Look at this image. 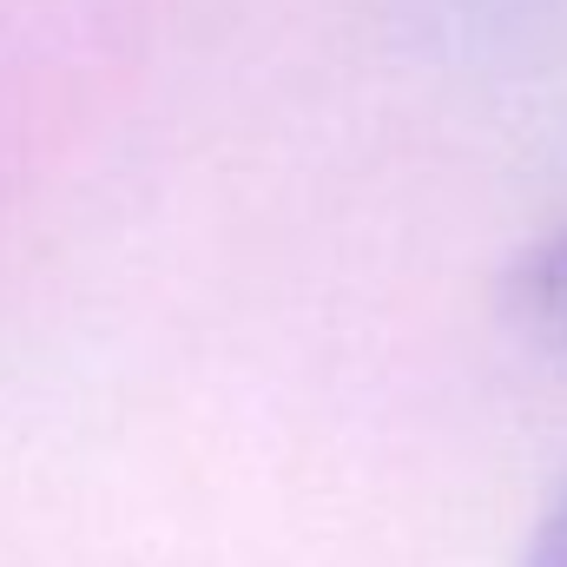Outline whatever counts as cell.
<instances>
[{"instance_id": "obj_1", "label": "cell", "mask_w": 567, "mask_h": 567, "mask_svg": "<svg viewBox=\"0 0 567 567\" xmlns=\"http://www.w3.org/2000/svg\"><path fill=\"white\" fill-rule=\"evenodd\" d=\"M508 303H515V317H522L542 343L567 350V231L522 258V271L508 284Z\"/></svg>"}, {"instance_id": "obj_2", "label": "cell", "mask_w": 567, "mask_h": 567, "mask_svg": "<svg viewBox=\"0 0 567 567\" xmlns=\"http://www.w3.org/2000/svg\"><path fill=\"white\" fill-rule=\"evenodd\" d=\"M522 567H567V488L548 502V515H542V528H535Z\"/></svg>"}]
</instances>
